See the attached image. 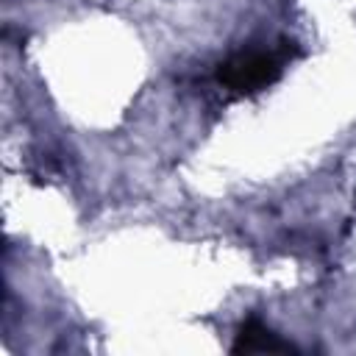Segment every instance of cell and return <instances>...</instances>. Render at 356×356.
Returning <instances> with one entry per match:
<instances>
[{"label": "cell", "instance_id": "obj_1", "mask_svg": "<svg viewBox=\"0 0 356 356\" xmlns=\"http://www.w3.org/2000/svg\"><path fill=\"white\" fill-rule=\"evenodd\" d=\"M281 72V61L273 53L264 50H248L236 53L217 70V81L236 95H250L259 89H267Z\"/></svg>", "mask_w": 356, "mask_h": 356}, {"label": "cell", "instance_id": "obj_2", "mask_svg": "<svg viewBox=\"0 0 356 356\" xmlns=\"http://www.w3.org/2000/svg\"><path fill=\"white\" fill-rule=\"evenodd\" d=\"M231 350L234 353H295L298 348L292 342L281 339L278 334H273L259 317H248L239 325Z\"/></svg>", "mask_w": 356, "mask_h": 356}]
</instances>
